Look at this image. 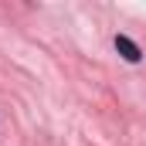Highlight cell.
Returning a JSON list of instances; mask_svg holds the SVG:
<instances>
[{"label":"cell","mask_w":146,"mask_h":146,"mask_svg":"<svg viewBox=\"0 0 146 146\" xmlns=\"http://www.w3.org/2000/svg\"><path fill=\"white\" fill-rule=\"evenodd\" d=\"M115 48H119V54H122L126 61H139V58H143V54H139V48H136L126 34H115Z\"/></svg>","instance_id":"1"}]
</instances>
